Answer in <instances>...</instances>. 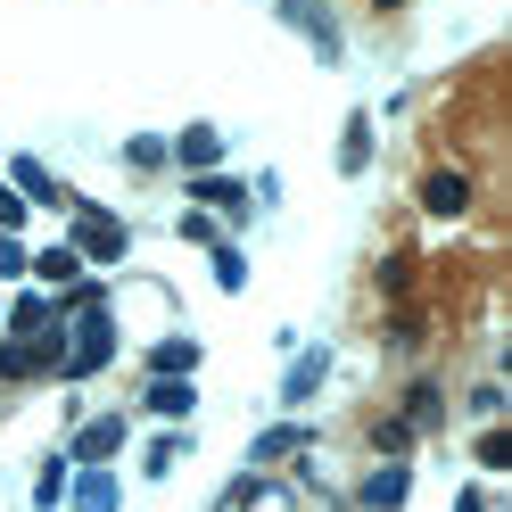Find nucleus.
I'll list each match as a JSON object with an SVG mask.
<instances>
[{"label":"nucleus","mask_w":512,"mask_h":512,"mask_svg":"<svg viewBox=\"0 0 512 512\" xmlns=\"http://www.w3.org/2000/svg\"><path fill=\"white\" fill-rule=\"evenodd\" d=\"M174 157H182V166H190V174H207V166H215V157H223V133H215V124H190V133L174 141Z\"/></svg>","instance_id":"f8f14e48"},{"label":"nucleus","mask_w":512,"mask_h":512,"mask_svg":"<svg viewBox=\"0 0 512 512\" xmlns=\"http://www.w3.org/2000/svg\"><path fill=\"white\" fill-rule=\"evenodd\" d=\"M190 199H199V207H223V215H248V190L223 182V174H199V182H190Z\"/></svg>","instance_id":"ddd939ff"},{"label":"nucleus","mask_w":512,"mask_h":512,"mask_svg":"<svg viewBox=\"0 0 512 512\" xmlns=\"http://www.w3.org/2000/svg\"><path fill=\"white\" fill-rule=\"evenodd\" d=\"M75 512H116V479H108L100 463H91V471L75 479Z\"/></svg>","instance_id":"dca6fc26"},{"label":"nucleus","mask_w":512,"mask_h":512,"mask_svg":"<svg viewBox=\"0 0 512 512\" xmlns=\"http://www.w3.org/2000/svg\"><path fill=\"white\" fill-rule=\"evenodd\" d=\"M405 281H413V256H405V248H397V256H380V290L405 298Z\"/></svg>","instance_id":"412c9836"},{"label":"nucleus","mask_w":512,"mask_h":512,"mask_svg":"<svg viewBox=\"0 0 512 512\" xmlns=\"http://www.w3.org/2000/svg\"><path fill=\"white\" fill-rule=\"evenodd\" d=\"M405 446H413V430H405V422H372V455L405 463Z\"/></svg>","instance_id":"aec40b11"},{"label":"nucleus","mask_w":512,"mask_h":512,"mask_svg":"<svg viewBox=\"0 0 512 512\" xmlns=\"http://www.w3.org/2000/svg\"><path fill=\"white\" fill-rule=\"evenodd\" d=\"M364 157H372V124H364V116H347V141H339V174H364Z\"/></svg>","instance_id":"f3484780"},{"label":"nucleus","mask_w":512,"mask_h":512,"mask_svg":"<svg viewBox=\"0 0 512 512\" xmlns=\"http://www.w3.org/2000/svg\"><path fill=\"white\" fill-rule=\"evenodd\" d=\"M9 182H17V199H34V207H67V190H58V182H50V166H34V157H17Z\"/></svg>","instance_id":"1a4fd4ad"},{"label":"nucleus","mask_w":512,"mask_h":512,"mask_svg":"<svg viewBox=\"0 0 512 512\" xmlns=\"http://www.w3.org/2000/svg\"><path fill=\"white\" fill-rule=\"evenodd\" d=\"M479 471H512V438H504V430L479 438Z\"/></svg>","instance_id":"4be33fe9"},{"label":"nucleus","mask_w":512,"mask_h":512,"mask_svg":"<svg viewBox=\"0 0 512 512\" xmlns=\"http://www.w3.org/2000/svg\"><path fill=\"white\" fill-rule=\"evenodd\" d=\"M190 364H199L190 339H157V356H149V372H174V380H190Z\"/></svg>","instance_id":"6ab92c4d"},{"label":"nucleus","mask_w":512,"mask_h":512,"mask_svg":"<svg viewBox=\"0 0 512 512\" xmlns=\"http://www.w3.org/2000/svg\"><path fill=\"white\" fill-rule=\"evenodd\" d=\"M17 223H25V199H17V190H0V232H17Z\"/></svg>","instance_id":"c85d7f7f"},{"label":"nucleus","mask_w":512,"mask_h":512,"mask_svg":"<svg viewBox=\"0 0 512 512\" xmlns=\"http://www.w3.org/2000/svg\"><path fill=\"white\" fill-rule=\"evenodd\" d=\"M422 207H430V215H463V207H471V174H463V166H430V174H422Z\"/></svg>","instance_id":"39448f33"},{"label":"nucleus","mask_w":512,"mask_h":512,"mask_svg":"<svg viewBox=\"0 0 512 512\" xmlns=\"http://www.w3.org/2000/svg\"><path fill=\"white\" fill-rule=\"evenodd\" d=\"M190 380H174V372H149V413H190Z\"/></svg>","instance_id":"2eb2a0df"},{"label":"nucleus","mask_w":512,"mask_h":512,"mask_svg":"<svg viewBox=\"0 0 512 512\" xmlns=\"http://www.w3.org/2000/svg\"><path fill=\"white\" fill-rule=\"evenodd\" d=\"M75 256H100V265H116L124 256V223L116 215H100V207H75V240H67Z\"/></svg>","instance_id":"7ed1b4c3"},{"label":"nucleus","mask_w":512,"mask_h":512,"mask_svg":"<svg viewBox=\"0 0 512 512\" xmlns=\"http://www.w3.org/2000/svg\"><path fill=\"white\" fill-rule=\"evenodd\" d=\"M34 496H42V504H58V496H67V463H42V479H34Z\"/></svg>","instance_id":"bb28decb"},{"label":"nucleus","mask_w":512,"mask_h":512,"mask_svg":"<svg viewBox=\"0 0 512 512\" xmlns=\"http://www.w3.org/2000/svg\"><path fill=\"white\" fill-rule=\"evenodd\" d=\"M116 446H124V413H100V422L75 430V455H83V463H108Z\"/></svg>","instance_id":"6e6552de"},{"label":"nucleus","mask_w":512,"mask_h":512,"mask_svg":"<svg viewBox=\"0 0 512 512\" xmlns=\"http://www.w3.org/2000/svg\"><path fill=\"white\" fill-rule=\"evenodd\" d=\"M389 347H422V314H397V323H389Z\"/></svg>","instance_id":"cd10ccee"},{"label":"nucleus","mask_w":512,"mask_h":512,"mask_svg":"<svg viewBox=\"0 0 512 512\" xmlns=\"http://www.w3.org/2000/svg\"><path fill=\"white\" fill-rule=\"evenodd\" d=\"M372 9H405V0H372Z\"/></svg>","instance_id":"c756f323"},{"label":"nucleus","mask_w":512,"mask_h":512,"mask_svg":"<svg viewBox=\"0 0 512 512\" xmlns=\"http://www.w3.org/2000/svg\"><path fill=\"white\" fill-rule=\"evenodd\" d=\"M471 413H479V422H504V389H496V380H479V389H471Z\"/></svg>","instance_id":"393cba45"},{"label":"nucleus","mask_w":512,"mask_h":512,"mask_svg":"<svg viewBox=\"0 0 512 512\" xmlns=\"http://www.w3.org/2000/svg\"><path fill=\"white\" fill-rule=\"evenodd\" d=\"M323 372H331V356H323V347H306V356L290 364V380H281V405H306L314 389H323Z\"/></svg>","instance_id":"9d476101"},{"label":"nucleus","mask_w":512,"mask_h":512,"mask_svg":"<svg viewBox=\"0 0 512 512\" xmlns=\"http://www.w3.org/2000/svg\"><path fill=\"white\" fill-rule=\"evenodd\" d=\"M281 25H298V34L314 42V58H339V25L323 0H281Z\"/></svg>","instance_id":"20e7f679"},{"label":"nucleus","mask_w":512,"mask_h":512,"mask_svg":"<svg viewBox=\"0 0 512 512\" xmlns=\"http://www.w3.org/2000/svg\"><path fill=\"white\" fill-rule=\"evenodd\" d=\"M0 323H9V339H42V331H58V298H42V290H25L9 314H0Z\"/></svg>","instance_id":"423d86ee"},{"label":"nucleus","mask_w":512,"mask_h":512,"mask_svg":"<svg viewBox=\"0 0 512 512\" xmlns=\"http://www.w3.org/2000/svg\"><path fill=\"white\" fill-rule=\"evenodd\" d=\"M34 273L50 281V290H75V281H83V256H75V248H42V256H34Z\"/></svg>","instance_id":"4468645a"},{"label":"nucleus","mask_w":512,"mask_h":512,"mask_svg":"<svg viewBox=\"0 0 512 512\" xmlns=\"http://www.w3.org/2000/svg\"><path fill=\"white\" fill-rule=\"evenodd\" d=\"M397 422H405L413 438L446 422V397H438V380H405V413H397Z\"/></svg>","instance_id":"0eeeda50"},{"label":"nucleus","mask_w":512,"mask_h":512,"mask_svg":"<svg viewBox=\"0 0 512 512\" xmlns=\"http://www.w3.org/2000/svg\"><path fill=\"white\" fill-rule=\"evenodd\" d=\"M356 496H364V512H397V504H405V463H380Z\"/></svg>","instance_id":"9b49d317"},{"label":"nucleus","mask_w":512,"mask_h":512,"mask_svg":"<svg viewBox=\"0 0 512 512\" xmlns=\"http://www.w3.org/2000/svg\"><path fill=\"white\" fill-rule=\"evenodd\" d=\"M108 356H116V323H108V306H83V314H75L67 356H58V372H67V380H91Z\"/></svg>","instance_id":"f257e3e1"},{"label":"nucleus","mask_w":512,"mask_h":512,"mask_svg":"<svg viewBox=\"0 0 512 512\" xmlns=\"http://www.w3.org/2000/svg\"><path fill=\"white\" fill-rule=\"evenodd\" d=\"M215 281H223V290H240V281H248V256H240V248H215Z\"/></svg>","instance_id":"5701e85b"},{"label":"nucleus","mask_w":512,"mask_h":512,"mask_svg":"<svg viewBox=\"0 0 512 512\" xmlns=\"http://www.w3.org/2000/svg\"><path fill=\"white\" fill-rule=\"evenodd\" d=\"M67 331V323H58ZM42 331V339H0V380H34V372H58V356H67V339Z\"/></svg>","instance_id":"f03ea898"},{"label":"nucleus","mask_w":512,"mask_h":512,"mask_svg":"<svg viewBox=\"0 0 512 512\" xmlns=\"http://www.w3.org/2000/svg\"><path fill=\"white\" fill-rule=\"evenodd\" d=\"M25 265H34V256H25V240H17V232H0V281H17Z\"/></svg>","instance_id":"b1692460"},{"label":"nucleus","mask_w":512,"mask_h":512,"mask_svg":"<svg viewBox=\"0 0 512 512\" xmlns=\"http://www.w3.org/2000/svg\"><path fill=\"white\" fill-rule=\"evenodd\" d=\"M174 455H190V438H157V446H149V479H166Z\"/></svg>","instance_id":"a878e982"},{"label":"nucleus","mask_w":512,"mask_h":512,"mask_svg":"<svg viewBox=\"0 0 512 512\" xmlns=\"http://www.w3.org/2000/svg\"><path fill=\"white\" fill-rule=\"evenodd\" d=\"M298 446H306V430H298V422H281V430H265V438H256L248 455H256V463H281V455H298Z\"/></svg>","instance_id":"a211bd4d"}]
</instances>
